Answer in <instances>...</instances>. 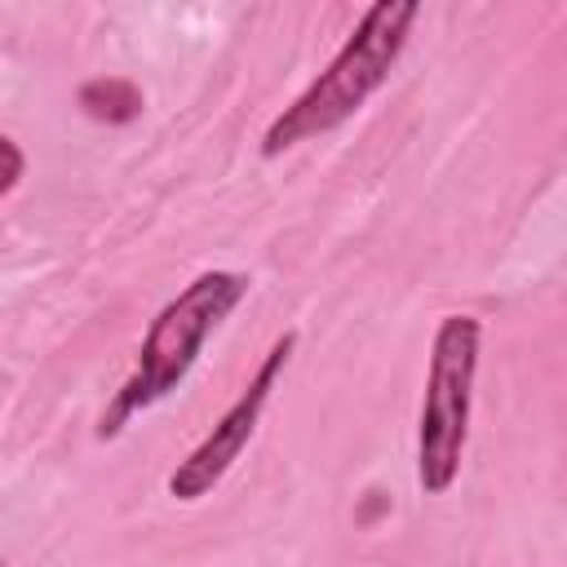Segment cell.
<instances>
[{"label": "cell", "instance_id": "8992f818", "mask_svg": "<svg viewBox=\"0 0 567 567\" xmlns=\"http://www.w3.org/2000/svg\"><path fill=\"white\" fill-rule=\"evenodd\" d=\"M22 168H27V159H22L18 142L0 133V195H9V190L22 182Z\"/></svg>", "mask_w": 567, "mask_h": 567}, {"label": "cell", "instance_id": "5b68a950", "mask_svg": "<svg viewBox=\"0 0 567 567\" xmlns=\"http://www.w3.org/2000/svg\"><path fill=\"white\" fill-rule=\"evenodd\" d=\"M75 102L97 124H128V120L142 115V89L124 75H97V80L80 84Z\"/></svg>", "mask_w": 567, "mask_h": 567}, {"label": "cell", "instance_id": "7a4b0ae2", "mask_svg": "<svg viewBox=\"0 0 567 567\" xmlns=\"http://www.w3.org/2000/svg\"><path fill=\"white\" fill-rule=\"evenodd\" d=\"M248 288H252V279L239 275V270H204V275H195L151 319L133 372L124 377V385L115 390V399L106 403V412L97 421V439H115L137 412H146L159 399H168L186 381V372L195 368L204 341L248 297Z\"/></svg>", "mask_w": 567, "mask_h": 567}, {"label": "cell", "instance_id": "277c9868", "mask_svg": "<svg viewBox=\"0 0 567 567\" xmlns=\"http://www.w3.org/2000/svg\"><path fill=\"white\" fill-rule=\"evenodd\" d=\"M292 350H297V332H284V337H275V346L266 350V359L257 363V372H252V381L239 390V399L217 416V425L177 461V470L168 474V496L173 501H199V496H208L226 474H230V465L239 461V452L248 447V439L257 434V421H261V412H266V403H270V394H275V385H279V377H284V368H288V359H292Z\"/></svg>", "mask_w": 567, "mask_h": 567}, {"label": "cell", "instance_id": "3957f363", "mask_svg": "<svg viewBox=\"0 0 567 567\" xmlns=\"http://www.w3.org/2000/svg\"><path fill=\"white\" fill-rule=\"evenodd\" d=\"M478 341H483V323L474 315H443L434 328L421 425H416V483L425 496H443L461 474Z\"/></svg>", "mask_w": 567, "mask_h": 567}, {"label": "cell", "instance_id": "6da1fadb", "mask_svg": "<svg viewBox=\"0 0 567 567\" xmlns=\"http://www.w3.org/2000/svg\"><path fill=\"white\" fill-rule=\"evenodd\" d=\"M421 13V0H372L368 13L359 18V27L346 35V44L337 49V58L310 80V89L284 106L266 137H261V155L275 159L319 133H332L337 124H346L390 75V66L399 62L408 31Z\"/></svg>", "mask_w": 567, "mask_h": 567}]
</instances>
